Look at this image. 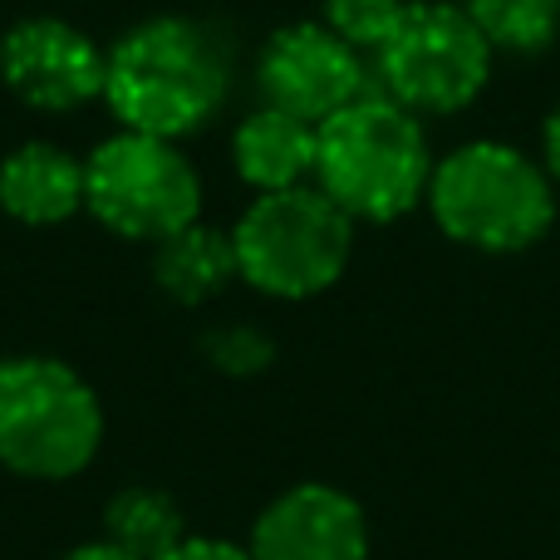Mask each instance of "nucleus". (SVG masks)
<instances>
[{
	"instance_id": "f257e3e1",
	"label": "nucleus",
	"mask_w": 560,
	"mask_h": 560,
	"mask_svg": "<svg viewBox=\"0 0 560 560\" xmlns=\"http://www.w3.org/2000/svg\"><path fill=\"white\" fill-rule=\"evenodd\" d=\"M232 98V55L207 20L163 10L118 35L108 49L104 108L128 133L167 143L202 133Z\"/></svg>"
},
{
	"instance_id": "f03ea898",
	"label": "nucleus",
	"mask_w": 560,
	"mask_h": 560,
	"mask_svg": "<svg viewBox=\"0 0 560 560\" xmlns=\"http://www.w3.org/2000/svg\"><path fill=\"white\" fill-rule=\"evenodd\" d=\"M433 226L453 246L516 256L546 242L560 217V187L541 158L506 138H467L433 163L423 197Z\"/></svg>"
},
{
	"instance_id": "7ed1b4c3",
	"label": "nucleus",
	"mask_w": 560,
	"mask_h": 560,
	"mask_svg": "<svg viewBox=\"0 0 560 560\" xmlns=\"http://www.w3.org/2000/svg\"><path fill=\"white\" fill-rule=\"evenodd\" d=\"M433 163L428 124L378 89L315 128V187L354 226H388L418 212Z\"/></svg>"
},
{
	"instance_id": "20e7f679",
	"label": "nucleus",
	"mask_w": 560,
	"mask_h": 560,
	"mask_svg": "<svg viewBox=\"0 0 560 560\" xmlns=\"http://www.w3.org/2000/svg\"><path fill=\"white\" fill-rule=\"evenodd\" d=\"M104 447V398L55 354L0 359V467L30 482H69Z\"/></svg>"
},
{
	"instance_id": "39448f33",
	"label": "nucleus",
	"mask_w": 560,
	"mask_h": 560,
	"mask_svg": "<svg viewBox=\"0 0 560 560\" xmlns=\"http://www.w3.org/2000/svg\"><path fill=\"white\" fill-rule=\"evenodd\" d=\"M236 271L271 300H315L354 261V222L315 183L261 192L232 226Z\"/></svg>"
},
{
	"instance_id": "423d86ee",
	"label": "nucleus",
	"mask_w": 560,
	"mask_h": 560,
	"mask_svg": "<svg viewBox=\"0 0 560 560\" xmlns=\"http://www.w3.org/2000/svg\"><path fill=\"white\" fill-rule=\"evenodd\" d=\"M84 212L118 242L158 246L202 222V173L183 143L118 128L84 153Z\"/></svg>"
},
{
	"instance_id": "0eeeda50",
	"label": "nucleus",
	"mask_w": 560,
	"mask_h": 560,
	"mask_svg": "<svg viewBox=\"0 0 560 560\" xmlns=\"http://www.w3.org/2000/svg\"><path fill=\"white\" fill-rule=\"evenodd\" d=\"M374 89L418 118H453L487 94L497 49L457 0H413L374 55Z\"/></svg>"
},
{
	"instance_id": "6e6552de",
	"label": "nucleus",
	"mask_w": 560,
	"mask_h": 560,
	"mask_svg": "<svg viewBox=\"0 0 560 560\" xmlns=\"http://www.w3.org/2000/svg\"><path fill=\"white\" fill-rule=\"evenodd\" d=\"M256 89H261V104L319 128L329 114L374 89V69L325 20H290L271 30V39L256 55Z\"/></svg>"
},
{
	"instance_id": "1a4fd4ad",
	"label": "nucleus",
	"mask_w": 560,
	"mask_h": 560,
	"mask_svg": "<svg viewBox=\"0 0 560 560\" xmlns=\"http://www.w3.org/2000/svg\"><path fill=\"white\" fill-rule=\"evenodd\" d=\"M108 49L65 15H20L0 35V84L35 114L104 104Z\"/></svg>"
},
{
	"instance_id": "9d476101",
	"label": "nucleus",
	"mask_w": 560,
	"mask_h": 560,
	"mask_svg": "<svg viewBox=\"0 0 560 560\" xmlns=\"http://www.w3.org/2000/svg\"><path fill=\"white\" fill-rule=\"evenodd\" d=\"M252 560H369V516L349 492L329 482H295L261 506Z\"/></svg>"
},
{
	"instance_id": "9b49d317",
	"label": "nucleus",
	"mask_w": 560,
	"mask_h": 560,
	"mask_svg": "<svg viewBox=\"0 0 560 560\" xmlns=\"http://www.w3.org/2000/svg\"><path fill=\"white\" fill-rule=\"evenodd\" d=\"M0 212L30 232L74 222L84 212V158L49 138L15 143L0 158Z\"/></svg>"
},
{
	"instance_id": "f8f14e48",
	"label": "nucleus",
	"mask_w": 560,
	"mask_h": 560,
	"mask_svg": "<svg viewBox=\"0 0 560 560\" xmlns=\"http://www.w3.org/2000/svg\"><path fill=\"white\" fill-rule=\"evenodd\" d=\"M232 167L256 197L315 183V124L261 104L232 128Z\"/></svg>"
},
{
	"instance_id": "ddd939ff",
	"label": "nucleus",
	"mask_w": 560,
	"mask_h": 560,
	"mask_svg": "<svg viewBox=\"0 0 560 560\" xmlns=\"http://www.w3.org/2000/svg\"><path fill=\"white\" fill-rule=\"evenodd\" d=\"M232 280H242L232 226L192 222L153 246V285L163 290L173 305H187V310L207 305V300H217Z\"/></svg>"
},
{
	"instance_id": "4468645a",
	"label": "nucleus",
	"mask_w": 560,
	"mask_h": 560,
	"mask_svg": "<svg viewBox=\"0 0 560 560\" xmlns=\"http://www.w3.org/2000/svg\"><path fill=\"white\" fill-rule=\"evenodd\" d=\"M187 516L163 487H124L104 506V541L133 560H163L187 541Z\"/></svg>"
},
{
	"instance_id": "2eb2a0df",
	"label": "nucleus",
	"mask_w": 560,
	"mask_h": 560,
	"mask_svg": "<svg viewBox=\"0 0 560 560\" xmlns=\"http://www.w3.org/2000/svg\"><path fill=\"white\" fill-rule=\"evenodd\" d=\"M497 55L536 59L560 39V0H457Z\"/></svg>"
},
{
	"instance_id": "dca6fc26",
	"label": "nucleus",
	"mask_w": 560,
	"mask_h": 560,
	"mask_svg": "<svg viewBox=\"0 0 560 560\" xmlns=\"http://www.w3.org/2000/svg\"><path fill=\"white\" fill-rule=\"evenodd\" d=\"M408 5H413V0H319V20H325L349 49H359V55L374 65V55L388 45V35L404 25Z\"/></svg>"
},
{
	"instance_id": "f3484780",
	"label": "nucleus",
	"mask_w": 560,
	"mask_h": 560,
	"mask_svg": "<svg viewBox=\"0 0 560 560\" xmlns=\"http://www.w3.org/2000/svg\"><path fill=\"white\" fill-rule=\"evenodd\" d=\"M202 354L207 364L217 369V374L226 378H252L261 374V369H271L276 359V345L266 329L246 325V319H232V325H212L202 335Z\"/></svg>"
},
{
	"instance_id": "a211bd4d",
	"label": "nucleus",
	"mask_w": 560,
	"mask_h": 560,
	"mask_svg": "<svg viewBox=\"0 0 560 560\" xmlns=\"http://www.w3.org/2000/svg\"><path fill=\"white\" fill-rule=\"evenodd\" d=\"M163 560H252V551L236 546V541H222V536H197L192 532L173 556H163Z\"/></svg>"
},
{
	"instance_id": "6ab92c4d",
	"label": "nucleus",
	"mask_w": 560,
	"mask_h": 560,
	"mask_svg": "<svg viewBox=\"0 0 560 560\" xmlns=\"http://www.w3.org/2000/svg\"><path fill=\"white\" fill-rule=\"evenodd\" d=\"M541 163H546V173H551V183L560 187V98L541 124Z\"/></svg>"
},
{
	"instance_id": "aec40b11",
	"label": "nucleus",
	"mask_w": 560,
	"mask_h": 560,
	"mask_svg": "<svg viewBox=\"0 0 560 560\" xmlns=\"http://www.w3.org/2000/svg\"><path fill=\"white\" fill-rule=\"evenodd\" d=\"M59 560H133V556H128V551H118L114 541H104V536H98V541L74 546V551H65Z\"/></svg>"
}]
</instances>
